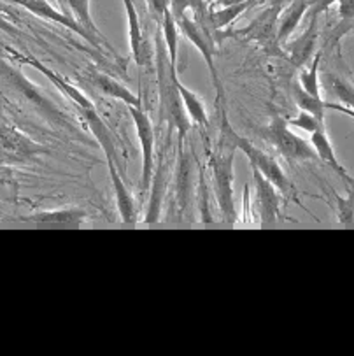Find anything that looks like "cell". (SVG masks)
<instances>
[{
    "mask_svg": "<svg viewBox=\"0 0 354 356\" xmlns=\"http://www.w3.org/2000/svg\"><path fill=\"white\" fill-rule=\"evenodd\" d=\"M221 107V127H219L218 146L209 156V165L212 172V186H214L216 200H218L219 213L223 216L225 223H235L237 221V211L234 204V156L237 146H235V130L228 122V116Z\"/></svg>",
    "mask_w": 354,
    "mask_h": 356,
    "instance_id": "obj_1",
    "label": "cell"
},
{
    "mask_svg": "<svg viewBox=\"0 0 354 356\" xmlns=\"http://www.w3.org/2000/svg\"><path fill=\"white\" fill-rule=\"evenodd\" d=\"M156 79H158V97H160V122L167 123V134H174L177 130V143H186V136L191 129V120L186 116L183 99L177 88V70H174L168 63L167 48L161 41V29L156 32Z\"/></svg>",
    "mask_w": 354,
    "mask_h": 356,
    "instance_id": "obj_2",
    "label": "cell"
},
{
    "mask_svg": "<svg viewBox=\"0 0 354 356\" xmlns=\"http://www.w3.org/2000/svg\"><path fill=\"white\" fill-rule=\"evenodd\" d=\"M0 88L8 92L9 95L16 97L19 102H25L26 106L32 107L42 120L49 122L51 125L72 130V125L67 120V114H63V111L51 99L44 95L42 90L33 85L18 67L2 58H0Z\"/></svg>",
    "mask_w": 354,
    "mask_h": 356,
    "instance_id": "obj_3",
    "label": "cell"
},
{
    "mask_svg": "<svg viewBox=\"0 0 354 356\" xmlns=\"http://www.w3.org/2000/svg\"><path fill=\"white\" fill-rule=\"evenodd\" d=\"M282 9H284V0H275L274 4L263 9L246 29L234 30V32H228L227 35L244 37L249 41H256L272 56H286L282 46L277 42L279 16H281Z\"/></svg>",
    "mask_w": 354,
    "mask_h": 356,
    "instance_id": "obj_4",
    "label": "cell"
},
{
    "mask_svg": "<svg viewBox=\"0 0 354 356\" xmlns=\"http://www.w3.org/2000/svg\"><path fill=\"white\" fill-rule=\"evenodd\" d=\"M235 146H237L239 151H242V153L248 156L249 165L258 169L263 176L267 177V179L281 191V195H284L288 200H293V202H296L298 206H302V204L298 202V197H296L295 184L289 181V177L286 176V172L282 170V167L279 165V162L274 156H271L268 153H265V151H262L259 147H256L255 144L249 143L248 139L241 137L239 134H235Z\"/></svg>",
    "mask_w": 354,
    "mask_h": 356,
    "instance_id": "obj_5",
    "label": "cell"
},
{
    "mask_svg": "<svg viewBox=\"0 0 354 356\" xmlns=\"http://www.w3.org/2000/svg\"><path fill=\"white\" fill-rule=\"evenodd\" d=\"M263 136L286 160H291V162L318 160V154H316L312 144L303 139V137L296 136L295 132H291L286 118H274L271 125L263 130Z\"/></svg>",
    "mask_w": 354,
    "mask_h": 356,
    "instance_id": "obj_6",
    "label": "cell"
},
{
    "mask_svg": "<svg viewBox=\"0 0 354 356\" xmlns=\"http://www.w3.org/2000/svg\"><path fill=\"white\" fill-rule=\"evenodd\" d=\"M175 23L179 26V32L184 33L188 41H191V44L200 51V55L204 56L205 63H207V69L211 72L212 83H214L216 88V102H223V86H221V81H219L218 69H216L214 63V37L209 30H205L200 23L195 18H188L186 15L175 18Z\"/></svg>",
    "mask_w": 354,
    "mask_h": 356,
    "instance_id": "obj_7",
    "label": "cell"
},
{
    "mask_svg": "<svg viewBox=\"0 0 354 356\" xmlns=\"http://www.w3.org/2000/svg\"><path fill=\"white\" fill-rule=\"evenodd\" d=\"M48 153L42 144L35 143L19 130L8 125H0V162L30 163L35 158Z\"/></svg>",
    "mask_w": 354,
    "mask_h": 356,
    "instance_id": "obj_8",
    "label": "cell"
},
{
    "mask_svg": "<svg viewBox=\"0 0 354 356\" xmlns=\"http://www.w3.org/2000/svg\"><path fill=\"white\" fill-rule=\"evenodd\" d=\"M130 116L136 125L137 137L140 143V154H143V170H140V193L150 191L151 177L154 170V129L153 122L143 109V106H128Z\"/></svg>",
    "mask_w": 354,
    "mask_h": 356,
    "instance_id": "obj_9",
    "label": "cell"
},
{
    "mask_svg": "<svg viewBox=\"0 0 354 356\" xmlns=\"http://www.w3.org/2000/svg\"><path fill=\"white\" fill-rule=\"evenodd\" d=\"M168 146H170V134H168V140L165 147L160 153V160H158L156 169L153 170V177H151L150 186V206H147L146 218L144 223H158L161 216V207H163L165 191H167L168 183H170V165L172 156L168 154Z\"/></svg>",
    "mask_w": 354,
    "mask_h": 356,
    "instance_id": "obj_10",
    "label": "cell"
},
{
    "mask_svg": "<svg viewBox=\"0 0 354 356\" xmlns=\"http://www.w3.org/2000/svg\"><path fill=\"white\" fill-rule=\"evenodd\" d=\"M9 2H15V4L23 6L26 11H30L32 15H35V16H39V18L49 19V22H55V23H58V25L65 26V29L72 30L74 33H77V35L83 37L84 41H86L90 46H93L95 49H102V46L106 44V41H100V39L93 37L92 33H88V30L84 29V26L81 25V23L77 22L74 16H67V15H63V13L56 11V9L53 8L51 4H48L46 0H9Z\"/></svg>",
    "mask_w": 354,
    "mask_h": 356,
    "instance_id": "obj_11",
    "label": "cell"
},
{
    "mask_svg": "<svg viewBox=\"0 0 354 356\" xmlns=\"http://www.w3.org/2000/svg\"><path fill=\"white\" fill-rule=\"evenodd\" d=\"M252 181H255V209L259 223H275L281 211V191L263 176L258 169L251 167Z\"/></svg>",
    "mask_w": 354,
    "mask_h": 356,
    "instance_id": "obj_12",
    "label": "cell"
},
{
    "mask_svg": "<svg viewBox=\"0 0 354 356\" xmlns=\"http://www.w3.org/2000/svg\"><path fill=\"white\" fill-rule=\"evenodd\" d=\"M81 79H83L88 86H92L95 92H99L100 95L120 100V102L127 104V106H143V100H140L139 95H136L131 90H128L123 83L114 79L113 76L95 69V67H90V69L84 70V72L81 74Z\"/></svg>",
    "mask_w": 354,
    "mask_h": 356,
    "instance_id": "obj_13",
    "label": "cell"
},
{
    "mask_svg": "<svg viewBox=\"0 0 354 356\" xmlns=\"http://www.w3.org/2000/svg\"><path fill=\"white\" fill-rule=\"evenodd\" d=\"M316 44H318V15L311 16V23L305 32L293 42H286V58L295 67H305V63L314 56Z\"/></svg>",
    "mask_w": 354,
    "mask_h": 356,
    "instance_id": "obj_14",
    "label": "cell"
},
{
    "mask_svg": "<svg viewBox=\"0 0 354 356\" xmlns=\"http://www.w3.org/2000/svg\"><path fill=\"white\" fill-rule=\"evenodd\" d=\"M191 193V153L184 143H177V165H175V199L177 216H183L190 204Z\"/></svg>",
    "mask_w": 354,
    "mask_h": 356,
    "instance_id": "obj_15",
    "label": "cell"
},
{
    "mask_svg": "<svg viewBox=\"0 0 354 356\" xmlns=\"http://www.w3.org/2000/svg\"><path fill=\"white\" fill-rule=\"evenodd\" d=\"M123 4L128 16V39H130L131 58L136 60L137 65L144 67L150 62V44H147L143 29H140L139 15H137L134 0H123Z\"/></svg>",
    "mask_w": 354,
    "mask_h": 356,
    "instance_id": "obj_16",
    "label": "cell"
},
{
    "mask_svg": "<svg viewBox=\"0 0 354 356\" xmlns=\"http://www.w3.org/2000/svg\"><path fill=\"white\" fill-rule=\"evenodd\" d=\"M107 169H109V177H111V184H113L114 190V197H116V206L118 211H120L121 221L127 225L136 223V200L131 197L130 190L124 184L123 177L120 174V167L114 160H107Z\"/></svg>",
    "mask_w": 354,
    "mask_h": 356,
    "instance_id": "obj_17",
    "label": "cell"
},
{
    "mask_svg": "<svg viewBox=\"0 0 354 356\" xmlns=\"http://www.w3.org/2000/svg\"><path fill=\"white\" fill-rule=\"evenodd\" d=\"M311 0H289V8L282 9L281 16H279V26H277V42L284 46L289 41V37L300 25V19L307 13V9L311 8Z\"/></svg>",
    "mask_w": 354,
    "mask_h": 356,
    "instance_id": "obj_18",
    "label": "cell"
},
{
    "mask_svg": "<svg viewBox=\"0 0 354 356\" xmlns=\"http://www.w3.org/2000/svg\"><path fill=\"white\" fill-rule=\"evenodd\" d=\"M311 144H312V147H314V151H316V154H318L319 160H323L326 165L332 167V170H335V172L339 174L342 179L351 181L349 172H347L346 167L340 163V160L337 158V154H335V149H333L332 143H330L328 134H326V127H319L318 130H314V132L311 134Z\"/></svg>",
    "mask_w": 354,
    "mask_h": 356,
    "instance_id": "obj_19",
    "label": "cell"
},
{
    "mask_svg": "<svg viewBox=\"0 0 354 356\" xmlns=\"http://www.w3.org/2000/svg\"><path fill=\"white\" fill-rule=\"evenodd\" d=\"M86 220V213L79 207H67V209L56 211H42L32 216L25 218L23 221H32V223H51V225H70V223H83Z\"/></svg>",
    "mask_w": 354,
    "mask_h": 356,
    "instance_id": "obj_20",
    "label": "cell"
},
{
    "mask_svg": "<svg viewBox=\"0 0 354 356\" xmlns=\"http://www.w3.org/2000/svg\"><path fill=\"white\" fill-rule=\"evenodd\" d=\"M161 35H163L165 48H167L168 63L174 70H177V44H179V26L175 23L174 15H172L170 8L165 11L163 19H161Z\"/></svg>",
    "mask_w": 354,
    "mask_h": 356,
    "instance_id": "obj_21",
    "label": "cell"
},
{
    "mask_svg": "<svg viewBox=\"0 0 354 356\" xmlns=\"http://www.w3.org/2000/svg\"><path fill=\"white\" fill-rule=\"evenodd\" d=\"M323 83H325V90L330 95L335 97L342 106L354 109V85L349 79L328 72L323 77Z\"/></svg>",
    "mask_w": 354,
    "mask_h": 356,
    "instance_id": "obj_22",
    "label": "cell"
},
{
    "mask_svg": "<svg viewBox=\"0 0 354 356\" xmlns=\"http://www.w3.org/2000/svg\"><path fill=\"white\" fill-rule=\"evenodd\" d=\"M177 88H179L181 99H183L184 111H186V114L190 116L191 122L198 127H207L209 125L207 111H205L204 102L198 99L197 93H193L190 88H186L179 79H177Z\"/></svg>",
    "mask_w": 354,
    "mask_h": 356,
    "instance_id": "obj_23",
    "label": "cell"
},
{
    "mask_svg": "<svg viewBox=\"0 0 354 356\" xmlns=\"http://www.w3.org/2000/svg\"><path fill=\"white\" fill-rule=\"evenodd\" d=\"M293 95H295V102L300 111H307L312 116H316L321 123H325V113H326V100L321 97H314L311 93H307L300 85L293 86Z\"/></svg>",
    "mask_w": 354,
    "mask_h": 356,
    "instance_id": "obj_24",
    "label": "cell"
},
{
    "mask_svg": "<svg viewBox=\"0 0 354 356\" xmlns=\"http://www.w3.org/2000/svg\"><path fill=\"white\" fill-rule=\"evenodd\" d=\"M67 4H69L70 11H72L74 18L88 30V33H92L93 37L104 41L102 33L97 29L95 22L92 18V13H90V0H67Z\"/></svg>",
    "mask_w": 354,
    "mask_h": 356,
    "instance_id": "obj_25",
    "label": "cell"
},
{
    "mask_svg": "<svg viewBox=\"0 0 354 356\" xmlns=\"http://www.w3.org/2000/svg\"><path fill=\"white\" fill-rule=\"evenodd\" d=\"M319 62H321V51L312 56L311 67H302V72H300L298 77L300 86L314 97H321V90H319Z\"/></svg>",
    "mask_w": 354,
    "mask_h": 356,
    "instance_id": "obj_26",
    "label": "cell"
},
{
    "mask_svg": "<svg viewBox=\"0 0 354 356\" xmlns=\"http://www.w3.org/2000/svg\"><path fill=\"white\" fill-rule=\"evenodd\" d=\"M337 4H339L340 23L333 33H335V39L339 41L344 33L354 29V0H337Z\"/></svg>",
    "mask_w": 354,
    "mask_h": 356,
    "instance_id": "obj_27",
    "label": "cell"
},
{
    "mask_svg": "<svg viewBox=\"0 0 354 356\" xmlns=\"http://www.w3.org/2000/svg\"><path fill=\"white\" fill-rule=\"evenodd\" d=\"M198 209H200V220L204 223H212V213L209 207V186L205 181L204 170H198Z\"/></svg>",
    "mask_w": 354,
    "mask_h": 356,
    "instance_id": "obj_28",
    "label": "cell"
},
{
    "mask_svg": "<svg viewBox=\"0 0 354 356\" xmlns=\"http://www.w3.org/2000/svg\"><path fill=\"white\" fill-rule=\"evenodd\" d=\"M289 127H296V129L303 130V132H314L318 130L319 127H325V123H321L316 116H312L311 113H307V111H300L295 118L291 120H286Z\"/></svg>",
    "mask_w": 354,
    "mask_h": 356,
    "instance_id": "obj_29",
    "label": "cell"
},
{
    "mask_svg": "<svg viewBox=\"0 0 354 356\" xmlns=\"http://www.w3.org/2000/svg\"><path fill=\"white\" fill-rule=\"evenodd\" d=\"M147 8H150V13L151 16L154 18V22L158 23V26L161 25V19H163V15L165 11H167L168 8H170V4H168V0H146Z\"/></svg>",
    "mask_w": 354,
    "mask_h": 356,
    "instance_id": "obj_30",
    "label": "cell"
},
{
    "mask_svg": "<svg viewBox=\"0 0 354 356\" xmlns=\"http://www.w3.org/2000/svg\"><path fill=\"white\" fill-rule=\"evenodd\" d=\"M332 109V111H337V113H342L346 114V116L353 118L354 120V109H349V107L342 106V104H335V102H326V111Z\"/></svg>",
    "mask_w": 354,
    "mask_h": 356,
    "instance_id": "obj_31",
    "label": "cell"
},
{
    "mask_svg": "<svg viewBox=\"0 0 354 356\" xmlns=\"http://www.w3.org/2000/svg\"><path fill=\"white\" fill-rule=\"evenodd\" d=\"M0 32H6V33H13V35H19V30L16 29L13 23H9L8 19H4L0 16Z\"/></svg>",
    "mask_w": 354,
    "mask_h": 356,
    "instance_id": "obj_32",
    "label": "cell"
}]
</instances>
